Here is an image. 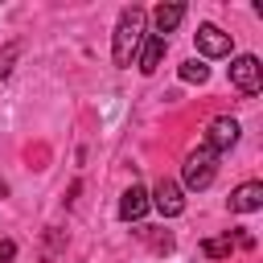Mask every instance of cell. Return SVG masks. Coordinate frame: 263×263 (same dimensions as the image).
Wrapping results in <instances>:
<instances>
[{"mask_svg":"<svg viewBox=\"0 0 263 263\" xmlns=\"http://www.w3.org/2000/svg\"><path fill=\"white\" fill-rule=\"evenodd\" d=\"M144 33H148V12L140 4H127L115 21V37H111V62L115 66H132L140 45H144Z\"/></svg>","mask_w":263,"mask_h":263,"instance_id":"obj_1","label":"cell"},{"mask_svg":"<svg viewBox=\"0 0 263 263\" xmlns=\"http://www.w3.org/2000/svg\"><path fill=\"white\" fill-rule=\"evenodd\" d=\"M214 173H218V156L201 144V148H193L189 156H185V164H181V181H185V189H210L214 185Z\"/></svg>","mask_w":263,"mask_h":263,"instance_id":"obj_2","label":"cell"},{"mask_svg":"<svg viewBox=\"0 0 263 263\" xmlns=\"http://www.w3.org/2000/svg\"><path fill=\"white\" fill-rule=\"evenodd\" d=\"M230 82H234L242 95H259V90H263V66H259V58H255V53H238V58L230 62Z\"/></svg>","mask_w":263,"mask_h":263,"instance_id":"obj_3","label":"cell"},{"mask_svg":"<svg viewBox=\"0 0 263 263\" xmlns=\"http://www.w3.org/2000/svg\"><path fill=\"white\" fill-rule=\"evenodd\" d=\"M238 119H230V115H218V119H210V127H205V148L214 152V156H222V152H230L234 144H238Z\"/></svg>","mask_w":263,"mask_h":263,"instance_id":"obj_4","label":"cell"},{"mask_svg":"<svg viewBox=\"0 0 263 263\" xmlns=\"http://www.w3.org/2000/svg\"><path fill=\"white\" fill-rule=\"evenodd\" d=\"M148 205H156L164 218H177V214L185 210V193H181V185H177L173 177H160V181L152 185V193H148Z\"/></svg>","mask_w":263,"mask_h":263,"instance_id":"obj_5","label":"cell"},{"mask_svg":"<svg viewBox=\"0 0 263 263\" xmlns=\"http://www.w3.org/2000/svg\"><path fill=\"white\" fill-rule=\"evenodd\" d=\"M193 41H197V53L201 58H226L230 53V33H222L218 25H197Z\"/></svg>","mask_w":263,"mask_h":263,"instance_id":"obj_6","label":"cell"},{"mask_svg":"<svg viewBox=\"0 0 263 263\" xmlns=\"http://www.w3.org/2000/svg\"><path fill=\"white\" fill-rule=\"evenodd\" d=\"M230 214H255L263 210V181H242L234 193H230Z\"/></svg>","mask_w":263,"mask_h":263,"instance_id":"obj_7","label":"cell"},{"mask_svg":"<svg viewBox=\"0 0 263 263\" xmlns=\"http://www.w3.org/2000/svg\"><path fill=\"white\" fill-rule=\"evenodd\" d=\"M164 45H168V37H160V33H144V45H140V53H136L140 74H156L160 58H164Z\"/></svg>","mask_w":263,"mask_h":263,"instance_id":"obj_8","label":"cell"},{"mask_svg":"<svg viewBox=\"0 0 263 263\" xmlns=\"http://www.w3.org/2000/svg\"><path fill=\"white\" fill-rule=\"evenodd\" d=\"M144 214H148V189L132 181V185L123 189V197H119V218H123V222H140Z\"/></svg>","mask_w":263,"mask_h":263,"instance_id":"obj_9","label":"cell"},{"mask_svg":"<svg viewBox=\"0 0 263 263\" xmlns=\"http://www.w3.org/2000/svg\"><path fill=\"white\" fill-rule=\"evenodd\" d=\"M152 21H156V33L168 37V33L185 21V4H156V8H152Z\"/></svg>","mask_w":263,"mask_h":263,"instance_id":"obj_10","label":"cell"},{"mask_svg":"<svg viewBox=\"0 0 263 263\" xmlns=\"http://www.w3.org/2000/svg\"><path fill=\"white\" fill-rule=\"evenodd\" d=\"M230 251H234V238H230V234L201 242V255H205V259H230Z\"/></svg>","mask_w":263,"mask_h":263,"instance_id":"obj_11","label":"cell"},{"mask_svg":"<svg viewBox=\"0 0 263 263\" xmlns=\"http://www.w3.org/2000/svg\"><path fill=\"white\" fill-rule=\"evenodd\" d=\"M181 78H185V82H197V86H201V82L210 78V66H205L201 58H189V62H181Z\"/></svg>","mask_w":263,"mask_h":263,"instance_id":"obj_12","label":"cell"},{"mask_svg":"<svg viewBox=\"0 0 263 263\" xmlns=\"http://www.w3.org/2000/svg\"><path fill=\"white\" fill-rule=\"evenodd\" d=\"M12 259H16V242L0 234V263H12Z\"/></svg>","mask_w":263,"mask_h":263,"instance_id":"obj_13","label":"cell"},{"mask_svg":"<svg viewBox=\"0 0 263 263\" xmlns=\"http://www.w3.org/2000/svg\"><path fill=\"white\" fill-rule=\"evenodd\" d=\"M4 197H8V185H4V181H0V201H4Z\"/></svg>","mask_w":263,"mask_h":263,"instance_id":"obj_14","label":"cell"}]
</instances>
